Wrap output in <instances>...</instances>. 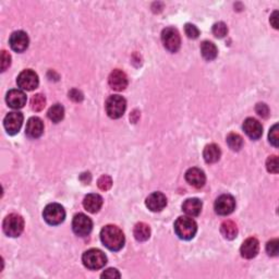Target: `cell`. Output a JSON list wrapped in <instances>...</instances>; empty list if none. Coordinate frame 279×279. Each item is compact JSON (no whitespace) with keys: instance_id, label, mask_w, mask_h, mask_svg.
<instances>
[{"instance_id":"6da1fadb","label":"cell","mask_w":279,"mask_h":279,"mask_svg":"<svg viewBox=\"0 0 279 279\" xmlns=\"http://www.w3.org/2000/svg\"><path fill=\"white\" fill-rule=\"evenodd\" d=\"M101 240L103 244L110 251H119L124 245V235L117 226L108 225L101 231Z\"/></svg>"},{"instance_id":"7a4b0ae2","label":"cell","mask_w":279,"mask_h":279,"mask_svg":"<svg viewBox=\"0 0 279 279\" xmlns=\"http://www.w3.org/2000/svg\"><path fill=\"white\" fill-rule=\"evenodd\" d=\"M175 231L180 239L191 240L197 234L198 225L191 217L183 216V217H179L176 220Z\"/></svg>"},{"instance_id":"3957f363","label":"cell","mask_w":279,"mask_h":279,"mask_svg":"<svg viewBox=\"0 0 279 279\" xmlns=\"http://www.w3.org/2000/svg\"><path fill=\"white\" fill-rule=\"evenodd\" d=\"M82 262L84 266L88 270H101L107 263V256L103 251L98 249H91L84 252L82 256Z\"/></svg>"},{"instance_id":"277c9868","label":"cell","mask_w":279,"mask_h":279,"mask_svg":"<svg viewBox=\"0 0 279 279\" xmlns=\"http://www.w3.org/2000/svg\"><path fill=\"white\" fill-rule=\"evenodd\" d=\"M2 228L4 234L7 236L12 237V238L19 237L23 233L24 229V220L22 218V216H20L18 214L8 215L3 220Z\"/></svg>"},{"instance_id":"5b68a950","label":"cell","mask_w":279,"mask_h":279,"mask_svg":"<svg viewBox=\"0 0 279 279\" xmlns=\"http://www.w3.org/2000/svg\"><path fill=\"white\" fill-rule=\"evenodd\" d=\"M105 107H106V113L110 118L118 119L123 116L125 108H127V102L122 96L112 95L107 98Z\"/></svg>"},{"instance_id":"8992f818","label":"cell","mask_w":279,"mask_h":279,"mask_svg":"<svg viewBox=\"0 0 279 279\" xmlns=\"http://www.w3.org/2000/svg\"><path fill=\"white\" fill-rule=\"evenodd\" d=\"M43 217L47 224L57 226L64 223L66 218V212L64 207L58 203L48 204L43 212Z\"/></svg>"},{"instance_id":"52a82bcc","label":"cell","mask_w":279,"mask_h":279,"mask_svg":"<svg viewBox=\"0 0 279 279\" xmlns=\"http://www.w3.org/2000/svg\"><path fill=\"white\" fill-rule=\"evenodd\" d=\"M161 41L168 51L176 52L181 45L180 34L175 28H167L161 33Z\"/></svg>"},{"instance_id":"ba28073f","label":"cell","mask_w":279,"mask_h":279,"mask_svg":"<svg viewBox=\"0 0 279 279\" xmlns=\"http://www.w3.org/2000/svg\"><path fill=\"white\" fill-rule=\"evenodd\" d=\"M72 229L75 234L80 237H85L91 234L93 229V223L89 217L84 214H77L73 218Z\"/></svg>"},{"instance_id":"9c48e42d","label":"cell","mask_w":279,"mask_h":279,"mask_svg":"<svg viewBox=\"0 0 279 279\" xmlns=\"http://www.w3.org/2000/svg\"><path fill=\"white\" fill-rule=\"evenodd\" d=\"M18 86L24 91H33L39 86V77L33 70H24L19 75L17 79Z\"/></svg>"},{"instance_id":"30bf717a","label":"cell","mask_w":279,"mask_h":279,"mask_svg":"<svg viewBox=\"0 0 279 279\" xmlns=\"http://www.w3.org/2000/svg\"><path fill=\"white\" fill-rule=\"evenodd\" d=\"M236 208V199L230 194H223L215 202V212L220 216H227Z\"/></svg>"},{"instance_id":"8fae6325","label":"cell","mask_w":279,"mask_h":279,"mask_svg":"<svg viewBox=\"0 0 279 279\" xmlns=\"http://www.w3.org/2000/svg\"><path fill=\"white\" fill-rule=\"evenodd\" d=\"M23 123V115L19 112L9 113L3 120V125L10 135L17 134Z\"/></svg>"},{"instance_id":"7c38bea8","label":"cell","mask_w":279,"mask_h":279,"mask_svg":"<svg viewBox=\"0 0 279 279\" xmlns=\"http://www.w3.org/2000/svg\"><path fill=\"white\" fill-rule=\"evenodd\" d=\"M9 44L14 51L23 52L28 49L29 47V36L25 32H23V31H17V32H13L11 36H10Z\"/></svg>"},{"instance_id":"4fadbf2b","label":"cell","mask_w":279,"mask_h":279,"mask_svg":"<svg viewBox=\"0 0 279 279\" xmlns=\"http://www.w3.org/2000/svg\"><path fill=\"white\" fill-rule=\"evenodd\" d=\"M109 86L115 91H123V89L128 86V77L123 71L119 69L114 70L108 78Z\"/></svg>"},{"instance_id":"5bb4252c","label":"cell","mask_w":279,"mask_h":279,"mask_svg":"<svg viewBox=\"0 0 279 279\" xmlns=\"http://www.w3.org/2000/svg\"><path fill=\"white\" fill-rule=\"evenodd\" d=\"M186 180L190 186L197 189H201L206 182V177H205L204 171L199 169V168H190L186 172Z\"/></svg>"},{"instance_id":"9a60e30c","label":"cell","mask_w":279,"mask_h":279,"mask_svg":"<svg viewBox=\"0 0 279 279\" xmlns=\"http://www.w3.org/2000/svg\"><path fill=\"white\" fill-rule=\"evenodd\" d=\"M260 251V242L256 238H247L241 245V255L244 259H253Z\"/></svg>"},{"instance_id":"2e32d148","label":"cell","mask_w":279,"mask_h":279,"mask_svg":"<svg viewBox=\"0 0 279 279\" xmlns=\"http://www.w3.org/2000/svg\"><path fill=\"white\" fill-rule=\"evenodd\" d=\"M146 206L152 212H160L167 205V199L161 192H154L146 199Z\"/></svg>"},{"instance_id":"e0dca14e","label":"cell","mask_w":279,"mask_h":279,"mask_svg":"<svg viewBox=\"0 0 279 279\" xmlns=\"http://www.w3.org/2000/svg\"><path fill=\"white\" fill-rule=\"evenodd\" d=\"M243 130L245 134L252 140H259L263 134L262 124L253 118H247L244 120Z\"/></svg>"},{"instance_id":"ac0fdd59","label":"cell","mask_w":279,"mask_h":279,"mask_svg":"<svg viewBox=\"0 0 279 279\" xmlns=\"http://www.w3.org/2000/svg\"><path fill=\"white\" fill-rule=\"evenodd\" d=\"M6 101L9 107L13 109L23 108L26 104V95L21 89H11L7 94Z\"/></svg>"},{"instance_id":"d6986e66","label":"cell","mask_w":279,"mask_h":279,"mask_svg":"<svg viewBox=\"0 0 279 279\" xmlns=\"http://www.w3.org/2000/svg\"><path fill=\"white\" fill-rule=\"evenodd\" d=\"M44 132V123L39 117L30 118L26 123L25 133L31 139H38Z\"/></svg>"},{"instance_id":"ffe728a7","label":"cell","mask_w":279,"mask_h":279,"mask_svg":"<svg viewBox=\"0 0 279 279\" xmlns=\"http://www.w3.org/2000/svg\"><path fill=\"white\" fill-rule=\"evenodd\" d=\"M83 206L87 212L95 214L103 206V198L99 194H88L83 201Z\"/></svg>"},{"instance_id":"44dd1931","label":"cell","mask_w":279,"mask_h":279,"mask_svg":"<svg viewBox=\"0 0 279 279\" xmlns=\"http://www.w3.org/2000/svg\"><path fill=\"white\" fill-rule=\"evenodd\" d=\"M202 202L199 199H188L182 204V210L191 217H197L202 210Z\"/></svg>"},{"instance_id":"7402d4cb","label":"cell","mask_w":279,"mask_h":279,"mask_svg":"<svg viewBox=\"0 0 279 279\" xmlns=\"http://www.w3.org/2000/svg\"><path fill=\"white\" fill-rule=\"evenodd\" d=\"M220 155H222V152H220L219 146H217L216 144L207 145L203 152L204 159L207 164H214V162L218 161L220 159Z\"/></svg>"},{"instance_id":"603a6c76","label":"cell","mask_w":279,"mask_h":279,"mask_svg":"<svg viewBox=\"0 0 279 279\" xmlns=\"http://www.w3.org/2000/svg\"><path fill=\"white\" fill-rule=\"evenodd\" d=\"M220 233L224 236L225 239L234 240L238 236V227L233 220H226L220 226Z\"/></svg>"},{"instance_id":"cb8c5ba5","label":"cell","mask_w":279,"mask_h":279,"mask_svg":"<svg viewBox=\"0 0 279 279\" xmlns=\"http://www.w3.org/2000/svg\"><path fill=\"white\" fill-rule=\"evenodd\" d=\"M133 235H134V238L140 242L149 240L150 237H151L150 226L145 224V223L136 224L135 227H134V230H133Z\"/></svg>"},{"instance_id":"d4e9b609","label":"cell","mask_w":279,"mask_h":279,"mask_svg":"<svg viewBox=\"0 0 279 279\" xmlns=\"http://www.w3.org/2000/svg\"><path fill=\"white\" fill-rule=\"evenodd\" d=\"M201 52H202V56L204 57V59L210 61V60H214L215 58L217 57L218 50H217V47H216V45L212 43V41L205 40L201 45Z\"/></svg>"},{"instance_id":"484cf974","label":"cell","mask_w":279,"mask_h":279,"mask_svg":"<svg viewBox=\"0 0 279 279\" xmlns=\"http://www.w3.org/2000/svg\"><path fill=\"white\" fill-rule=\"evenodd\" d=\"M48 118L52 121V122L58 123L64 119L65 117V108L60 104H56L54 106H51L48 110Z\"/></svg>"},{"instance_id":"4316f807","label":"cell","mask_w":279,"mask_h":279,"mask_svg":"<svg viewBox=\"0 0 279 279\" xmlns=\"http://www.w3.org/2000/svg\"><path fill=\"white\" fill-rule=\"evenodd\" d=\"M227 144L231 150L238 152L242 149V146H243V139H242L239 134L230 133L227 136Z\"/></svg>"},{"instance_id":"83f0119b","label":"cell","mask_w":279,"mask_h":279,"mask_svg":"<svg viewBox=\"0 0 279 279\" xmlns=\"http://www.w3.org/2000/svg\"><path fill=\"white\" fill-rule=\"evenodd\" d=\"M46 105V98L41 94H36L35 96H33L32 101H31V107L35 112H40L43 110Z\"/></svg>"},{"instance_id":"f1b7e54d","label":"cell","mask_w":279,"mask_h":279,"mask_svg":"<svg viewBox=\"0 0 279 279\" xmlns=\"http://www.w3.org/2000/svg\"><path fill=\"white\" fill-rule=\"evenodd\" d=\"M213 34L215 35V38L217 39H223L228 33V28L224 22H218L215 23L213 26Z\"/></svg>"},{"instance_id":"f546056e","label":"cell","mask_w":279,"mask_h":279,"mask_svg":"<svg viewBox=\"0 0 279 279\" xmlns=\"http://www.w3.org/2000/svg\"><path fill=\"white\" fill-rule=\"evenodd\" d=\"M278 167H279L278 157L275 156V155L268 157L267 160H266L267 170L270 171V172H272V173H277L278 172Z\"/></svg>"},{"instance_id":"4dcf8cb0","label":"cell","mask_w":279,"mask_h":279,"mask_svg":"<svg viewBox=\"0 0 279 279\" xmlns=\"http://www.w3.org/2000/svg\"><path fill=\"white\" fill-rule=\"evenodd\" d=\"M98 188L101 189V190L103 191H108L110 188H112L113 186V180H112V178H110L109 176H102L101 178L98 179Z\"/></svg>"},{"instance_id":"1f68e13d","label":"cell","mask_w":279,"mask_h":279,"mask_svg":"<svg viewBox=\"0 0 279 279\" xmlns=\"http://www.w3.org/2000/svg\"><path fill=\"white\" fill-rule=\"evenodd\" d=\"M184 32H186V34H187L189 39H192V40L198 39L199 35V29L197 28L196 25L190 24V23H188V24H186V26H184Z\"/></svg>"},{"instance_id":"d6a6232c","label":"cell","mask_w":279,"mask_h":279,"mask_svg":"<svg viewBox=\"0 0 279 279\" xmlns=\"http://www.w3.org/2000/svg\"><path fill=\"white\" fill-rule=\"evenodd\" d=\"M266 251L268 255L271 256H277L278 255V240L273 239L267 242L266 244Z\"/></svg>"},{"instance_id":"836d02e7","label":"cell","mask_w":279,"mask_h":279,"mask_svg":"<svg viewBox=\"0 0 279 279\" xmlns=\"http://www.w3.org/2000/svg\"><path fill=\"white\" fill-rule=\"evenodd\" d=\"M268 138H270V142L274 146L278 147V142H279L278 124H274L273 125V128L270 131V134H268Z\"/></svg>"},{"instance_id":"e575fe53","label":"cell","mask_w":279,"mask_h":279,"mask_svg":"<svg viewBox=\"0 0 279 279\" xmlns=\"http://www.w3.org/2000/svg\"><path fill=\"white\" fill-rule=\"evenodd\" d=\"M11 65V56L6 50L1 51V71H6Z\"/></svg>"},{"instance_id":"d590c367","label":"cell","mask_w":279,"mask_h":279,"mask_svg":"<svg viewBox=\"0 0 279 279\" xmlns=\"http://www.w3.org/2000/svg\"><path fill=\"white\" fill-rule=\"evenodd\" d=\"M255 110L256 114L261 116L262 118H267L268 115H270V108H268L266 104H257Z\"/></svg>"},{"instance_id":"8d00e7d4","label":"cell","mask_w":279,"mask_h":279,"mask_svg":"<svg viewBox=\"0 0 279 279\" xmlns=\"http://www.w3.org/2000/svg\"><path fill=\"white\" fill-rule=\"evenodd\" d=\"M69 98L72 99L73 102L79 103V102H82L83 101V94L79 91V89L73 88L69 92Z\"/></svg>"},{"instance_id":"74e56055","label":"cell","mask_w":279,"mask_h":279,"mask_svg":"<svg viewBox=\"0 0 279 279\" xmlns=\"http://www.w3.org/2000/svg\"><path fill=\"white\" fill-rule=\"evenodd\" d=\"M103 278H119L120 274L116 268H108L102 274Z\"/></svg>"},{"instance_id":"f35d334b","label":"cell","mask_w":279,"mask_h":279,"mask_svg":"<svg viewBox=\"0 0 279 279\" xmlns=\"http://www.w3.org/2000/svg\"><path fill=\"white\" fill-rule=\"evenodd\" d=\"M277 14H278V11H274V13L272 14V17H271V23H272V25H273L275 29H278Z\"/></svg>"}]
</instances>
